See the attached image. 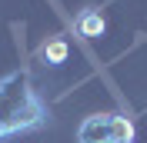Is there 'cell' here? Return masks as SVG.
Instances as JSON below:
<instances>
[{"label":"cell","mask_w":147,"mask_h":143,"mask_svg":"<svg viewBox=\"0 0 147 143\" xmlns=\"http://www.w3.org/2000/svg\"><path fill=\"white\" fill-rule=\"evenodd\" d=\"M47 116H50V110L34 90L27 70H13L0 80V140L40 130Z\"/></svg>","instance_id":"1"},{"label":"cell","mask_w":147,"mask_h":143,"mask_svg":"<svg viewBox=\"0 0 147 143\" xmlns=\"http://www.w3.org/2000/svg\"><path fill=\"white\" fill-rule=\"evenodd\" d=\"M134 123L124 113H90L77 126V143H130Z\"/></svg>","instance_id":"2"},{"label":"cell","mask_w":147,"mask_h":143,"mask_svg":"<svg viewBox=\"0 0 147 143\" xmlns=\"http://www.w3.org/2000/svg\"><path fill=\"white\" fill-rule=\"evenodd\" d=\"M74 27H77V33L87 37V40H94V37H104V30H107V20H104V13L97 7H87L77 13V20H74Z\"/></svg>","instance_id":"3"},{"label":"cell","mask_w":147,"mask_h":143,"mask_svg":"<svg viewBox=\"0 0 147 143\" xmlns=\"http://www.w3.org/2000/svg\"><path fill=\"white\" fill-rule=\"evenodd\" d=\"M67 53H70V47H67L64 37H47L44 43H40V50H37V57H40L47 67H60V63H67Z\"/></svg>","instance_id":"4"},{"label":"cell","mask_w":147,"mask_h":143,"mask_svg":"<svg viewBox=\"0 0 147 143\" xmlns=\"http://www.w3.org/2000/svg\"><path fill=\"white\" fill-rule=\"evenodd\" d=\"M130 143H134V140H130Z\"/></svg>","instance_id":"5"}]
</instances>
